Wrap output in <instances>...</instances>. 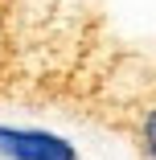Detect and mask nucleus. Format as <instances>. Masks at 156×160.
<instances>
[{
	"label": "nucleus",
	"instance_id": "1",
	"mask_svg": "<svg viewBox=\"0 0 156 160\" xmlns=\"http://www.w3.org/2000/svg\"><path fill=\"white\" fill-rule=\"evenodd\" d=\"M90 41L86 0H0V90L74 86Z\"/></svg>",
	"mask_w": 156,
	"mask_h": 160
},
{
	"label": "nucleus",
	"instance_id": "2",
	"mask_svg": "<svg viewBox=\"0 0 156 160\" xmlns=\"http://www.w3.org/2000/svg\"><path fill=\"white\" fill-rule=\"evenodd\" d=\"M0 148L13 160H74V148L58 136L45 132H17V127H0Z\"/></svg>",
	"mask_w": 156,
	"mask_h": 160
},
{
	"label": "nucleus",
	"instance_id": "3",
	"mask_svg": "<svg viewBox=\"0 0 156 160\" xmlns=\"http://www.w3.org/2000/svg\"><path fill=\"white\" fill-rule=\"evenodd\" d=\"M128 136L136 140V148H140L148 160H156V99L132 111V119H128Z\"/></svg>",
	"mask_w": 156,
	"mask_h": 160
}]
</instances>
